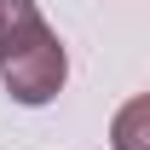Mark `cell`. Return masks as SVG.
Wrapping results in <instances>:
<instances>
[{
	"mask_svg": "<svg viewBox=\"0 0 150 150\" xmlns=\"http://www.w3.org/2000/svg\"><path fill=\"white\" fill-rule=\"evenodd\" d=\"M69 75L64 40L46 29L35 0H0V81L18 104H52Z\"/></svg>",
	"mask_w": 150,
	"mask_h": 150,
	"instance_id": "6da1fadb",
	"label": "cell"
},
{
	"mask_svg": "<svg viewBox=\"0 0 150 150\" xmlns=\"http://www.w3.org/2000/svg\"><path fill=\"white\" fill-rule=\"evenodd\" d=\"M144 115H150V104H144V98H133L127 110H121V121H115V150H150L144 139H139Z\"/></svg>",
	"mask_w": 150,
	"mask_h": 150,
	"instance_id": "7a4b0ae2",
	"label": "cell"
}]
</instances>
